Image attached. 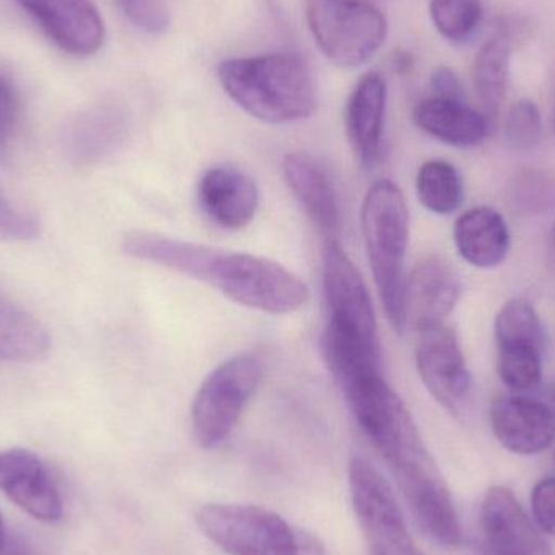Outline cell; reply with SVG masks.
Here are the masks:
<instances>
[{
    "label": "cell",
    "mask_w": 555,
    "mask_h": 555,
    "mask_svg": "<svg viewBox=\"0 0 555 555\" xmlns=\"http://www.w3.org/2000/svg\"><path fill=\"white\" fill-rule=\"evenodd\" d=\"M127 132L129 117L119 104H98L68 124L64 132L65 155L77 166L96 165L122 145Z\"/></svg>",
    "instance_id": "cell-18"
},
{
    "label": "cell",
    "mask_w": 555,
    "mask_h": 555,
    "mask_svg": "<svg viewBox=\"0 0 555 555\" xmlns=\"http://www.w3.org/2000/svg\"><path fill=\"white\" fill-rule=\"evenodd\" d=\"M453 241L462 259L476 269H495L511 250V231L504 217L488 207L463 214L453 228Z\"/></svg>",
    "instance_id": "cell-20"
},
{
    "label": "cell",
    "mask_w": 555,
    "mask_h": 555,
    "mask_svg": "<svg viewBox=\"0 0 555 555\" xmlns=\"http://www.w3.org/2000/svg\"><path fill=\"white\" fill-rule=\"evenodd\" d=\"M349 495L371 555H423L408 531L397 499L367 460L349 462Z\"/></svg>",
    "instance_id": "cell-9"
},
{
    "label": "cell",
    "mask_w": 555,
    "mask_h": 555,
    "mask_svg": "<svg viewBox=\"0 0 555 555\" xmlns=\"http://www.w3.org/2000/svg\"><path fill=\"white\" fill-rule=\"evenodd\" d=\"M201 281L241 306L283 315L307 302L306 283L280 263L250 254L211 249Z\"/></svg>",
    "instance_id": "cell-5"
},
{
    "label": "cell",
    "mask_w": 555,
    "mask_h": 555,
    "mask_svg": "<svg viewBox=\"0 0 555 555\" xmlns=\"http://www.w3.org/2000/svg\"><path fill=\"white\" fill-rule=\"evenodd\" d=\"M387 98V81L377 72H371L356 83L346 106V132L364 168H372L380 158Z\"/></svg>",
    "instance_id": "cell-19"
},
{
    "label": "cell",
    "mask_w": 555,
    "mask_h": 555,
    "mask_svg": "<svg viewBox=\"0 0 555 555\" xmlns=\"http://www.w3.org/2000/svg\"><path fill=\"white\" fill-rule=\"evenodd\" d=\"M284 179L307 217L328 241H338L341 215L332 176L322 162L309 153H291L283 163Z\"/></svg>",
    "instance_id": "cell-16"
},
{
    "label": "cell",
    "mask_w": 555,
    "mask_h": 555,
    "mask_svg": "<svg viewBox=\"0 0 555 555\" xmlns=\"http://www.w3.org/2000/svg\"><path fill=\"white\" fill-rule=\"evenodd\" d=\"M38 218L13 205L0 189V241H29L39 234Z\"/></svg>",
    "instance_id": "cell-31"
},
{
    "label": "cell",
    "mask_w": 555,
    "mask_h": 555,
    "mask_svg": "<svg viewBox=\"0 0 555 555\" xmlns=\"http://www.w3.org/2000/svg\"><path fill=\"white\" fill-rule=\"evenodd\" d=\"M421 204L437 215H450L462 207L465 185L459 169L446 159H430L421 166L416 179Z\"/></svg>",
    "instance_id": "cell-24"
},
{
    "label": "cell",
    "mask_w": 555,
    "mask_h": 555,
    "mask_svg": "<svg viewBox=\"0 0 555 555\" xmlns=\"http://www.w3.org/2000/svg\"><path fill=\"white\" fill-rule=\"evenodd\" d=\"M0 491L44 524L62 518V499L48 466L23 449L0 450Z\"/></svg>",
    "instance_id": "cell-14"
},
{
    "label": "cell",
    "mask_w": 555,
    "mask_h": 555,
    "mask_svg": "<svg viewBox=\"0 0 555 555\" xmlns=\"http://www.w3.org/2000/svg\"><path fill=\"white\" fill-rule=\"evenodd\" d=\"M127 18L150 35H163L169 28V10L163 0H117Z\"/></svg>",
    "instance_id": "cell-30"
},
{
    "label": "cell",
    "mask_w": 555,
    "mask_h": 555,
    "mask_svg": "<svg viewBox=\"0 0 555 555\" xmlns=\"http://www.w3.org/2000/svg\"><path fill=\"white\" fill-rule=\"evenodd\" d=\"M262 378L263 362L256 354L233 356L211 371L192 404L198 446L217 449L233 434Z\"/></svg>",
    "instance_id": "cell-7"
},
{
    "label": "cell",
    "mask_w": 555,
    "mask_h": 555,
    "mask_svg": "<svg viewBox=\"0 0 555 555\" xmlns=\"http://www.w3.org/2000/svg\"><path fill=\"white\" fill-rule=\"evenodd\" d=\"M554 400H555V387H554Z\"/></svg>",
    "instance_id": "cell-40"
},
{
    "label": "cell",
    "mask_w": 555,
    "mask_h": 555,
    "mask_svg": "<svg viewBox=\"0 0 555 555\" xmlns=\"http://www.w3.org/2000/svg\"><path fill=\"white\" fill-rule=\"evenodd\" d=\"M362 233L388 322L401 333L410 215L403 192L393 182L384 179L369 189L362 204Z\"/></svg>",
    "instance_id": "cell-3"
},
{
    "label": "cell",
    "mask_w": 555,
    "mask_h": 555,
    "mask_svg": "<svg viewBox=\"0 0 555 555\" xmlns=\"http://www.w3.org/2000/svg\"><path fill=\"white\" fill-rule=\"evenodd\" d=\"M307 23L322 54L345 68L371 61L388 33L382 10L365 0H307Z\"/></svg>",
    "instance_id": "cell-6"
},
{
    "label": "cell",
    "mask_w": 555,
    "mask_h": 555,
    "mask_svg": "<svg viewBox=\"0 0 555 555\" xmlns=\"http://www.w3.org/2000/svg\"><path fill=\"white\" fill-rule=\"evenodd\" d=\"M430 87H433L434 96L443 98V100L465 101L462 83L455 72L449 67H437L430 77Z\"/></svg>",
    "instance_id": "cell-34"
},
{
    "label": "cell",
    "mask_w": 555,
    "mask_h": 555,
    "mask_svg": "<svg viewBox=\"0 0 555 555\" xmlns=\"http://www.w3.org/2000/svg\"><path fill=\"white\" fill-rule=\"evenodd\" d=\"M414 122L423 132L452 146H476L489 135L491 124L485 114L465 101L429 98L414 107Z\"/></svg>",
    "instance_id": "cell-21"
},
{
    "label": "cell",
    "mask_w": 555,
    "mask_h": 555,
    "mask_svg": "<svg viewBox=\"0 0 555 555\" xmlns=\"http://www.w3.org/2000/svg\"><path fill=\"white\" fill-rule=\"evenodd\" d=\"M462 280L439 256L427 257L404 280L403 330L414 332L446 323L462 296Z\"/></svg>",
    "instance_id": "cell-12"
},
{
    "label": "cell",
    "mask_w": 555,
    "mask_h": 555,
    "mask_svg": "<svg viewBox=\"0 0 555 555\" xmlns=\"http://www.w3.org/2000/svg\"><path fill=\"white\" fill-rule=\"evenodd\" d=\"M512 44L498 35L489 39L475 64L476 93L485 107L486 119L495 124L502 104L507 98L508 80H511Z\"/></svg>",
    "instance_id": "cell-23"
},
{
    "label": "cell",
    "mask_w": 555,
    "mask_h": 555,
    "mask_svg": "<svg viewBox=\"0 0 555 555\" xmlns=\"http://www.w3.org/2000/svg\"><path fill=\"white\" fill-rule=\"evenodd\" d=\"M546 266L551 275L555 278V220L553 228H551L550 240H547Z\"/></svg>",
    "instance_id": "cell-37"
},
{
    "label": "cell",
    "mask_w": 555,
    "mask_h": 555,
    "mask_svg": "<svg viewBox=\"0 0 555 555\" xmlns=\"http://www.w3.org/2000/svg\"><path fill=\"white\" fill-rule=\"evenodd\" d=\"M413 55L406 51H400L395 54L393 57V68L398 72V74H406V72L411 70L413 67Z\"/></svg>",
    "instance_id": "cell-36"
},
{
    "label": "cell",
    "mask_w": 555,
    "mask_h": 555,
    "mask_svg": "<svg viewBox=\"0 0 555 555\" xmlns=\"http://www.w3.org/2000/svg\"><path fill=\"white\" fill-rule=\"evenodd\" d=\"M481 530L491 555H554L514 492L505 486L486 492Z\"/></svg>",
    "instance_id": "cell-13"
},
{
    "label": "cell",
    "mask_w": 555,
    "mask_h": 555,
    "mask_svg": "<svg viewBox=\"0 0 555 555\" xmlns=\"http://www.w3.org/2000/svg\"><path fill=\"white\" fill-rule=\"evenodd\" d=\"M62 51L94 54L106 36L104 22L91 0H15Z\"/></svg>",
    "instance_id": "cell-11"
},
{
    "label": "cell",
    "mask_w": 555,
    "mask_h": 555,
    "mask_svg": "<svg viewBox=\"0 0 555 555\" xmlns=\"http://www.w3.org/2000/svg\"><path fill=\"white\" fill-rule=\"evenodd\" d=\"M531 511L541 531L555 537V478H546L531 492Z\"/></svg>",
    "instance_id": "cell-33"
},
{
    "label": "cell",
    "mask_w": 555,
    "mask_h": 555,
    "mask_svg": "<svg viewBox=\"0 0 555 555\" xmlns=\"http://www.w3.org/2000/svg\"><path fill=\"white\" fill-rule=\"evenodd\" d=\"M416 365L429 393L452 414L468 403L473 377L455 330L447 323L416 333Z\"/></svg>",
    "instance_id": "cell-10"
},
{
    "label": "cell",
    "mask_w": 555,
    "mask_h": 555,
    "mask_svg": "<svg viewBox=\"0 0 555 555\" xmlns=\"http://www.w3.org/2000/svg\"><path fill=\"white\" fill-rule=\"evenodd\" d=\"M0 555H36L35 551L31 547L23 544L22 541L18 540H7V543L3 546H0Z\"/></svg>",
    "instance_id": "cell-35"
},
{
    "label": "cell",
    "mask_w": 555,
    "mask_h": 555,
    "mask_svg": "<svg viewBox=\"0 0 555 555\" xmlns=\"http://www.w3.org/2000/svg\"><path fill=\"white\" fill-rule=\"evenodd\" d=\"M195 521L228 555H326L319 537L257 505L207 504Z\"/></svg>",
    "instance_id": "cell-4"
},
{
    "label": "cell",
    "mask_w": 555,
    "mask_h": 555,
    "mask_svg": "<svg viewBox=\"0 0 555 555\" xmlns=\"http://www.w3.org/2000/svg\"><path fill=\"white\" fill-rule=\"evenodd\" d=\"M22 100L15 83L0 72V155H5L18 132Z\"/></svg>",
    "instance_id": "cell-32"
},
{
    "label": "cell",
    "mask_w": 555,
    "mask_h": 555,
    "mask_svg": "<svg viewBox=\"0 0 555 555\" xmlns=\"http://www.w3.org/2000/svg\"><path fill=\"white\" fill-rule=\"evenodd\" d=\"M481 0H430V16L443 38L465 41L481 22Z\"/></svg>",
    "instance_id": "cell-28"
},
{
    "label": "cell",
    "mask_w": 555,
    "mask_h": 555,
    "mask_svg": "<svg viewBox=\"0 0 555 555\" xmlns=\"http://www.w3.org/2000/svg\"><path fill=\"white\" fill-rule=\"evenodd\" d=\"M356 423L393 475L417 524L442 546L462 543L459 514L442 473L404 401L374 374L341 388Z\"/></svg>",
    "instance_id": "cell-1"
},
{
    "label": "cell",
    "mask_w": 555,
    "mask_h": 555,
    "mask_svg": "<svg viewBox=\"0 0 555 555\" xmlns=\"http://www.w3.org/2000/svg\"><path fill=\"white\" fill-rule=\"evenodd\" d=\"M505 142L518 152L537 149L543 139V119L540 107L530 100H520L505 116Z\"/></svg>",
    "instance_id": "cell-29"
},
{
    "label": "cell",
    "mask_w": 555,
    "mask_h": 555,
    "mask_svg": "<svg viewBox=\"0 0 555 555\" xmlns=\"http://www.w3.org/2000/svg\"><path fill=\"white\" fill-rule=\"evenodd\" d=\"M508 208L520 217H538L555 207V175L543 169H521L505 189Z\"/></svg>",
    "instance_id": "cell-26"
},
{
    "label": "cell",
    "mask_w": 555,
    "mask_h": 555,
    "mask_svg": "<svg viewBox=\"0 0 555 555\" xmlns=\"http://www.w3.org/2000/svg\"><path fill=\"white\" fill-rule=\"evenodd\" d=\"M202 210L223 230H243L256 217L259 188L256 181L233 166H215L198 184Z\"/></svg>",
    "instance_id": "cell-17"
},
{
    "label": "cell",
    "mask_w": 555,
    "mask_h": 555,
    "mask_svg": "<svg viewBox=\"0 0 555 555\" xmlns=\"http://www.w3.org/2000/svg\"><path fill=\"white\" fill-rule=\"evenodd\" d=\"M218 80L241 109L262 122H296L317 109L315 77L296 52L227 59L218 65Z\"/></svg>",
    "instance_id": "cell-2"
},
{
    "label": "cell",
    "mask_w": 555,
    "mask_h": 555,
    "mask_svg": "<svg viewBox=\"0 0 555 555\" xmlns=\"http://www.w3.org/2000/svg\"><path fill=\"white\" fill-rule=\"evenodd\" d=\"M495 439L515 455H538L555 442V410L521 395L495 398L491 406Z\"/></svg>",
    "instance_id": "cell-15"
},
{
    "label": "cell",
    "mask_w": 555,
    "mask_h": 555,
    "mask_svg": "<svg viewBox=\"0 0 555 555\" xmlns=\"http://www.w3.org/2000/svg\"><path fill=\"white\" fill-rule=\"evenodd\" d=\"M51 351V335L38 319L0 294V361L38 362Z\"/></svg>",
    "instance_id": "cell-22"
},
{
    "label": "cell",
    "mask_w": 555,
    "mask_h": 555,
    "mask_svg": "<svg viewBox=\"0 0 555 555\" xmlns=\"http://www.w3.org/2000/svg\"><path fill=\"white\" fill-rule=\"evenodd\" d=\"M554 463H555V453H554Z\"/></svg>",
    "instance_id": "cell-41"
},
{
    "label": "cell",
    "mask_w": 555,
    "mask_h": 555,
    "mask_svg": "<svg viewBox=\"0 0 555 555\" xmlns=\"http://www.w3.org/2000/svg\"><path fill=\"white\" fill-rule=\"evenodd\" d=\"M494 336L501 346H530L546 351V328L537 309L525 299H511L495 317Z\"/></svg>",
    "instance_id": "cell-25"
},
{
    "label": "cell",
    "mask_w": 555,
    "mask_h": 555,
    "mask_svg": "<svg viewBox=\"0 0 555 555\" xmlns=\"http://www.w3.org/2000/svg\"><path fill=\"white\" fill-rule=\"evenodd\" d=\"M553 129L555 133V104H554V113H553Z\"/></svg>",
    "instance_id": "cell-39"
},
{
    "label": "cell",
    "mask_w": 555,
    "mask_h": 555,
    "mask_svg": "<svg viewBox=\"0 0 555 555\" xmlns=\"http://www.w3.org/2000/svg\"><path fill=\"white\" fill-rule=\"evenodd\" d=\"M543 351L530 346L498 348V374L512 391L533 390L543 378Z\"/></svg>",
    "instance_id": "cell-27"
},
{
    "label": "cell",
    "mask_w": 555,
    "mask_h": 555,
    "mask_svg": "<svg viewBox=\"0 0 555 555\" xmlns=\"http://www.w3.org/2000/svg\"><path fill=\"white\" fill-rule=\"evenodd\" d=\"M323 289L328 323L323 338L378 348L377 319L367 284L338 241L323 249Z\"/></svg>",
    "instance_id": "cell-8"
},
{
    "label": "cell",
    "mask_w": 555,
    "mask_h": 555,
    "mask_svg": "<svg viewBox=\"0 0 555 555\" xmlns=\"http://www.w3.org/2000/svg\"><path fill=\"white\" fill-rule=\"evenodd\" d=\"M9 537H7L5 525H3L2 515H0V546L7 543Z\"/></svg>",
    "instance_id": "cell-38"
}]
</instances>
